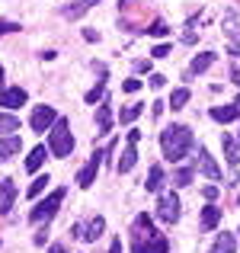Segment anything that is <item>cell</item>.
Wrapping results in <instances>:
<instances>
[{
    "mask_svg": "<svg viewBox=\"0 0 240 253\" xmlns=\"http://www.w3.org/2000/svg\"><path fill=\"white\" fill-rule=\"evenodd\" d=\"M160 148H163V157L170 164H179L186 157V151L192 148V131L186 125H170V128L160 131Z\"/></svg>",
    "mask_w": 240,
    "mask_h": 253,
    "instance_id": "cell-1",
    "label": "cell"
},
{
    "mask_svg": "<svg viewBox=\"0 0 240 253\" xmlns=\"http://www.w3.org/2000/svg\"><path fill=\"white\" fill-rule=\"evenodd\" d=\"M48 151L55 157H71V151H74V135H71V122L68 119H58V122L51 125Z\"/></svg>",
    "mask_w": 240,
    "mask_h": 253,
    "instance_id": "cell-2",
    "label": "cell"
},
{
    "mask_svg": "<svg viewBox=\"0 0 240 253\" xmlns=\"http://www.w3.org/2000/svg\"><path fill=\"white\" fill-rule=\"evenodd\" d=\"M64 202V189H55L51 192L48 199H45V202H39L36 209L29 211V221L32 224H42V221H51V218H55V211H58V205Z\"/></svg>",
    "mask_w": 240,
    "mask_h": 253,
    "instance_id": "cell-3",
    "label": "cell"
},
{
    "mask_svg": "<svg viewBox=\"0 0 240 253\" xmlns=\"http://www.w3.org/2000/svg\"><path fill=\"white\" fill-rule=\"evenodd\" d=\"M131 250L135 253H166L170 241L163 234H151V237H141V241H131Z\"/></svg>",
    "mask_w": 240,
    "mask_h": 253,
    "instance_id": "cell-4",
    "label": "cell"
},
{
    "mask_svg": "<svg viewBox=\"0 0 240 253\" xmlns=\"http://www.w3.org/2000/svg\"><path fill=\"white\" fill-rule=\"evenodd\" d=\"M157 215H160V221H166V224L179 221V199L173 196V192L160 196V202H157Z\"/></svg>",
    "mask_w": 240,
    "mask_h": 253,
    "instance_id": "cell-5",
    "label": "cell"
},
{
    "mask_svg": "<svg viewBox=\"0 0 240 253\" xmlns=\"http://www.w3.org/2000/svg\"><path fill=\"white\" fill-rule=\"evenodd\" d=\"M55 122H58L55 106H36V112H32V128L36 131H48Z\"/></svg>",
    "mask_w": 240,
    "mask_h": 253,
    "instance_id": "cell-6",
    "label": "cell"
},
{
    "mask_svg": "<svg viewBox=\"0 0 240 253\" xmlns=\"http://www.w3.org/2000/svg\"><path fill=\"white\" fill-rule=\"evenodd\" d=\"M99 164H103V154L96 151V154L90 157V164H86V167L77 173V186H80V189H86V186H93V179H96V170H99Z\"/></svg>",
    "mask_w": 240,
    "mask_h": 253,
    "instance_id": "cell-7",
    "label": "cell"
},
{
    "mask_svg": "<svg viewBox=\"0 0 240 253\" xmlns=\"http://www.w3.org/2000/svg\"><path fill=\"white\" fill-rule=\"evenodd\" d=\"M26 99H29V96H26L23 86H10V90H0V106H3V109H19Z\"/></svg>",
    "mask_w": 240,
    "mask_h": 253,
    "instance_id": "cell-8",
    "label": "cell"
},
{
    "mask_svg": "<svg viewBox=\"0 0 240 253\" xmlns=\"http://www.w3.org/2000/svg\"><path fill=\"white\" fill-rule=\"evenodd\" d=\"M13 199H16L13 179H0V215H6V211L13 209Z\"/></svg>",
    "mask_w": 240,
    "mask_h": 253,
    "instance_id": "cell-9",
    "label": "cell"
},
{
    "mask_svg": "<svg viewBox=\"0 0 240 253\" xmlns=\"http://www.w3.org/2000/svg\"><path fill=\"white\" fill-rule=\"evenodd\" d=\"M199 167H202V173H205V176H208V179H221V170H218V164L215 161H211V154H208V151H199Z\"/></svg>",
    "mask_w": 240,
    "mask_h": 253,
    "instance_id": "cell-10",
    "label": "cell"
},
{
    "mask_svg": "<svg viewBox=\"0 0 240 253\" xmlns=\"http://www.w3.org/2000/svg\"><path fill=\"white\" fill-rule=\"evenodd\" d=\"M19 148H23V141H19V135L0 138V164H3V161H10L13 154H19Z\"/></svg>",
    "mask_w": 240,
    "mask_h": 253,
    "instance_id": "cell-11",
    "label": "cell"
},
{
    "mask_svg": "<svg viewBox=\"0 0 240 253\" xmlns=\"http://www.w3.org/2000/svg\"><path fill=\"white\" fill-rule=\"evenodd\" d=\"M221 148H224V157H228V164H231V167H237V164H240V144H237L231 135H221Z\"/></svg>",
    "mask_w": 240,
    "mask_h": 253,
    "instance_id": "cell-12",
    "label": "cell"
},
{
    "mask_svg": "<svg viewBox=\"0 0 240 253\" xmlns=\"http://www.w3.org/2000/svg\"><path fill=\"white\" fill-rule=\"evenodd\" d=\"M237 116H240L237 106H215V109H211V119H215V122H234Z\"/></svg>",
    "mask_w": 240,
    "mask_h": 253,
    "instance_id": "cell-13",
    "label": "cell"
},
{
    "mask_svg": "<svg viewBox=\"0 0 240 253\" xmlns=\"http://www.w3.org/2000/svg\"><path fill=\"white\" fill-rule=\"evenodd\" d=\"M135 164H138V151H135V141H128V148H125V154H122V161H119V173H128Z\"/></svg>",
    "mask_w": 240,
    "mask_h": 253,
    "instance_id": "cell-14",
    "label": "cell"
},
{
    "mask_svg": "<svg viewBox=\"0 0 240 253\" xmlns=\"http://www.w3.org/2000/svg\"><path fill=\"white\" fill-rule=\"evenodd\" d=\"M218 221H221V209H215V205H208V209H202V228H205V231L218 228Z\"/></svg>",
    "mask_w": 240,
    "mask_h": 253,
    "instance_id": "cell-15",
    "label": "cell"
},
{
    "mask_svg": "<svg viewBox=\"0 0 240 253\" xmlns=\"http://www.w3.org/2000/svg\"><path fill=\"white\" fill-rule=\"evenodd\" d=\"M42 164H45V148L39 144V148H32V151H29V157H26V170L36 173L39 167H42Z\"/></svg>",
    "mask_w": 240,
    "mask_h": 253,
    "instance_id": "cell-16",
    "label": "cell"
},
{
    "mask_svg": "<svg viewBox=\"0 0 240 253\" xmlns=\"http://www.w3.org/2000/svg\"><path fill=\"white\" fill-rule=\"evenodd\" d=\"M211 64H215V51H205V55H196V61H192V71L189 74H202V71H208Z\"/></svg>",
    "mask_w": 240,
    "mask_h": 253,
    "instance_id": "cell-17",
    "label": "cell"
},
{
    "mask_svg": "<svg viewBox=\"0 0 240 253\" xmlns=\"http://www.w3.org/2000/svg\"><path fill=\"white\" fill-rule=\"evenodd\" d=\"M19 131V119L13 112H0V135H13Z\"/></svg>",
    "mask_w": 240,
    "mask_h": 253,
    "instance_id": "cell-18",
    "label": "cell"
},
{
    "mask_svg": "<svg viewBox=\"0 0 240 253\" xmlns=\"http://www.w3.org/2000/svg\"><path fill=\"white\" fill-rule=\"evenodd\" d=\"M237 247V241H234V234H221L215 241V247H211V253H234Z\"/></svg>",
    "mask_w": 240,
    "mask_h": 253,
    "instance_id": "cell-19",
    "label": "cell"
},
{
    "mask_svg": "<svg viewBox=\"0 0 240 253\" xmlns=\"http://www.w3.org/2000/svg\"><path fill=\"white\" fill-rule=\"evenodd\" d=\"M96 125H99V135L112 128V112H109V106H106V103L96 109Z\"/></svg>",
    "mask_w": 240,
    "mask_h": 253,
    "instance_id": "cell-20",
    "label": "cell"
},
{
    "mask_svg": "<svg viewBox=\"0 0 240 253\" xmlns=\"http://www.w3.org/2000/svg\"><path fill=\"white\" fill-rule=\"evenodd\" d=\"M103 228H106V221H103V218H93V221L86 224V231H83L80 237H83V241H96V237L103 234Z\"/></svg>",
    "mask_w": 240,
    "mask_h": 253,
    "instance_id": "cell-21",
    "label": "cell"
},
{
    "mask_svg": "<svg viewBox=\"0 0 240 253\" xmlns=\"http://www.w3.org/2000/svg\"><path fill=\"white\" fill-rule=\"evenodd\" d=\"M141 112H144V106H141V103L125 106V109H122V116H119V122H125V125H128V122H135V119L141 116Z\"/></svg>",
    "mask_w": 240,
    "mask_h": 253,
    "instance_id": "cell-22",
    "label": "cell"
},
{
    "mask_svg": "<svg viewBox=\"0 0 240 253\" xmlns=\"http://www.w3.org/2000/svg\"><path fill=\"white\" fill-rule=\"evenodd\" d=\"M160 183H163V167H151V176H148V192H157L160 189Z\"/></svg>",
    "mask_w": 240,
    "mask_h": 253,
    "instance_id": "cell-23",
    "label": "cell"
},
{
    "mask_svg": "<svg viewBox=\"0 0 240 253\" xmlns=\"http://www.w3.org/2000/svg\"><path fill=\"white\" fill-rule=\"evenodd\" d=\"M189 183H192V170L189 167L173 170V186H189Z\"/></svg>",
    "mask_w": 240,
    "mask_h": 253,
    "instance_id": "cell-24",
    "label": "cell"
},
{
    "mask_svg": "<svg viewBox=\"0 0 240 253\" xmlns=\"http://www.w3.org/2000/svg\"><path fill=\"white\" fill-rule=\"evenodd\" d=\"M186 103H189V90H186V86H183V90H173V96H170V106H173V109H183Z\"/></svg>",
    "mask_w": 240,
    "mask_h": 253,
    "instance_id": "cell-25",
    "label": "cell"
},
{
    "mask_svg": "<svg viewBox=\"0 0 240 253\" xmlns=\"http://www.w3.org/2000/svg\"><path fill=\"white\" fill-rule=\"evenodd\" d=\"M224 26H231L228 36L234 39V45H237V42H240V19H237V16H224Z\"/></svg>",
    "mask_w": 240,
    "mask_h": 253,
    "instance_id": "cell-26",
    "label": "cell"
},
{
    "mask_svg": "<svg viewBox=\"0 0 240 253\" xmlns=\"http://www.w3.org/2000/svg\"><path fill=\"white\" fill-rule=\"evenodd\" d=\"M144 32H148V36H157V39H160V36H166V32H170V26H166L163 19H154V23H151Z\"/></svg>",
    "mask_w": 240,
    "mask_h": 253,
    "instance_id": "cell-27",
    "label": "cell"
},
{
    "mask_svg": "<svg viewBox=\"0 0 240 253\" xmlns=\"http://www.w3.org/2000/svg\"><path fill=\"white\" fill-rule=\"evenodd\" d=\"M45 186H48V173H45V176H36V179H32V186H29V196H32V199H36V196H39V192H42V189H45Z\"/></svg>",
    "mask_w": 240,
    "mask_h": 253,
    "instance_id": "cell-28",
    "label": "cell"
},
{
    "mask_svg": "<svg viewBox=\"0 0 240 253\" xmlns=\"http://www.w3.org/2000/svg\"><path fill=\"white\" fill-rule=\"evenodd\" d=\"M99 96H103V84H96V86H93L90 93H86V103H96Z\"/></svg>",
    "mask_w": 240,
    "mask_h": 253,
    "instance_id": "cell-29",
    "label": "cell"
},
{
    "mask_svg": "<svg viewBox=\"0 0 240 253\" xmlns=\"http://www.w3.org/2000/svg\"><path fill=\"white\" fill-rule=\"evenodd\" d=\"M90 6H93V3H77L74 10H68V16H71V19H77L80 13H86V10H90Z\"/></svg>",
    "mask_w": 240,
    "mask_h": 253,
    "instance_id": "cell-30",
    "label": "cell"
},
{
    "mask_svg": "<svg viewBox=\"0 0 240 253\" xmlns=\"http://www.w3.org/2000/svg\"><path fill=\"white\" fill-rule=\"evenodd\" d=\"M122 90H125V93H138V90H141V81H125Z\"/></svg>",
    "mask_w": 240,
    "mask_h": 253,
    "instance_id": "cell-31",
    "label": "cell"
},
{
    "mask_svg": "<svg viewBox=\"0 0 240 253\" xmlns=\"http://www.w3.org/2000/svg\"><path fill=\"white\" fill-rule=\"evenodd\" d=\"M148 84L154 86V90H160V86L166 84V77H163V74H151V81H148Z\"/></svg>",
    "mask_w": 240,
    "mask_h": 253,
    "instance_id": "cell-32",
    "label": "cell"
},
{
    "mask_svg": "<svg viewBox=\"0 0 240 253\" xmlns=\"http://www.w3.org/2000/svg\"><path fill=\"white\" fill-rule=\"evenodd\" d=\"M151 55H154V58H166V55H170V45H157Z\"/></svg>",
    "mask_w": 240,
    "mask_h": 253,
    "instance_id": "cell-33",
    "label": "cell"
},
{
    "mask_svg": "<svg viewBox=\"0 0 240 253\" xmlns=\"http://www.w3.org/2000/svg\"><path fill=\"white\" fill-rule=\"evenodd\" d=\"M19 26L16 23H6V19H0V32H16Z\"/></svg>",
    "mask_w": 240,
    "mask_h": 253,
    "instance_id": "cell-34",
    "label": "cell"
},
{
    "mask_svg": "<svg viewBox=\"0 0 240 253\" xmlns=\"http://www.w3.org/2000/svg\"><path fill=\"white\" fill-rule=\"evenodd\" d=\"M202 196H205V199H215V196H218V186H205Z\"/></svg>",
    "mask_w": 240,
    "mask_h": 253,
    "instance_id": "cell-35",
    "label": "cell"
},
{
    "mask_svg": "<svg viewBox=\"0 0 240 253\" xmlns=\"http://www.w3.org/2000/svg\"><path fill=\"white\" fill-rule=\"evenodd\" d=\"M183 42H186V45H192V42H196V32H192V29H189V32H183Z\"/></svg>",
    "mask_w": 240,
    "mask_h": 253,
    "instance_id": "cell-36",
    "label": "cell"
},
{
    "mask_svg": "<svg viewBox=\"0 0 240 253\" xmlns=\"http://www.w3.org/2000/svg\"><path fill=\"white\" fill-rule=\"evenodd\" d=\"M231 81H234L240 86V68H231Z\"/></svg>",
    "mask_w": 240,
    "mask_h": 253,
    "instance_id": "cell-37",
    "label": "cell"
},
{
    "mask_svg": "<svg viewBox=\"0 0 240 253\" xmlns=\"http://www.w3.org/2000/svg\"><path fill=\"white\" fill-rule=\"evenodd\" d=\"M109 253H122V241H112V247H109Z\"/></svg>",
    "mask_w": 240,
    "mask_h": 253,
    "instance_id": "cell-38",
    "label": "cell"
},
{
    "mask_svg": "<svg viewBox=\"0 0 240 253\" xmlns=\"http://www.w3.org/2000/svg\"><path fill=\"white\" fill-rule=\"evenodd\" d=\"M51 253H64V247H61V244H55V247H51Z\"/></svg>",
    "mask_w": 240,
    "mask_h": 253,
    "instance_id": "cell-39",
    "label": "cell"
},
{
    "mask_svg": "<svg viewBox=\"0 0 240 253\" xmlns=\"http://www.w3.org/2000/svg\"><path fill=\"white\" fill-rule=\"evenodd\" d=\"M0 86H3V68H0Z\"/></svg>",
    "mask_w": 240,
    "mask_h": 253,
    "instance_id": "cell-40",
    "label": "cell"
},
{
    "mask_svg": "<svg viewBox=\"0 0 240 253\" xmlns=\"http://www.w3.org/2000/svg\"><path fill=\"white\" fill-rule=\"evenodd\" d=\"M234 106H237V109H240V96H237V103H234Z\"/></svg>",
    "mask_w": 240,
    "mask_h": 253,
    "instance_id": "cell-41",
    "label": "cell"
}]
</instances>
